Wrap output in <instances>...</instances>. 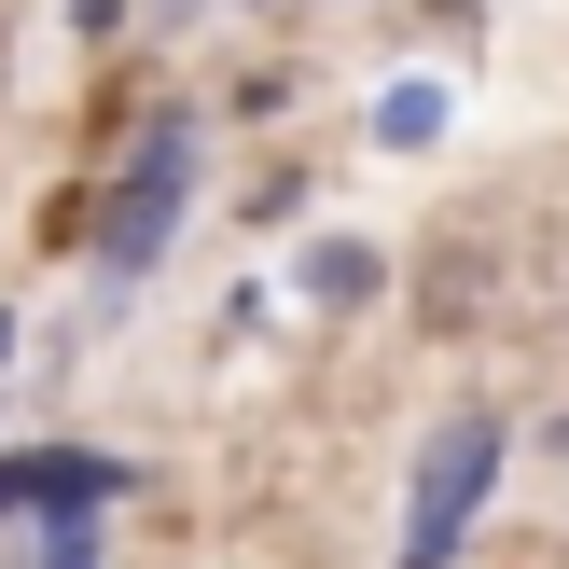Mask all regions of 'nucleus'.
Returning a JSON list of instances; mask_svg holds the SVG:
<instances>
[{"instance_id":"obj_1","label":"nucleus","mask_w":569,"mask_h":569,"mask_svg":"<svg viewBox=\"0 0 569 569\" xmlns=\"http://www.w3.org/2000/svg\"><path fill=\"white\" fill-rule=\"evenodd\" d=\"M487 472H500V417H459V431L431 445V472H417L403 569H445V556H459V528H472V500H487Z\"/></svg>"}]
</instances>
